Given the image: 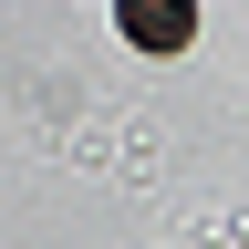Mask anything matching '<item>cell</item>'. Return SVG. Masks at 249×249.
<instances>
[{
  "label": "cell",
  "instance_id": "obj_1",
  "mask_svg": "<svg viewBox=\"0 0 249 249\" xmlns=\"http://www.w3.org/2000/svg\"><path fill=\"white\" fill-rule=\"evenodd\" d=\"M187 31H197L187 0H124V42H135V52H177Z\"/></svg>",
  "mask_w": 249,
  "mask_h": 249
}]
</instances>
